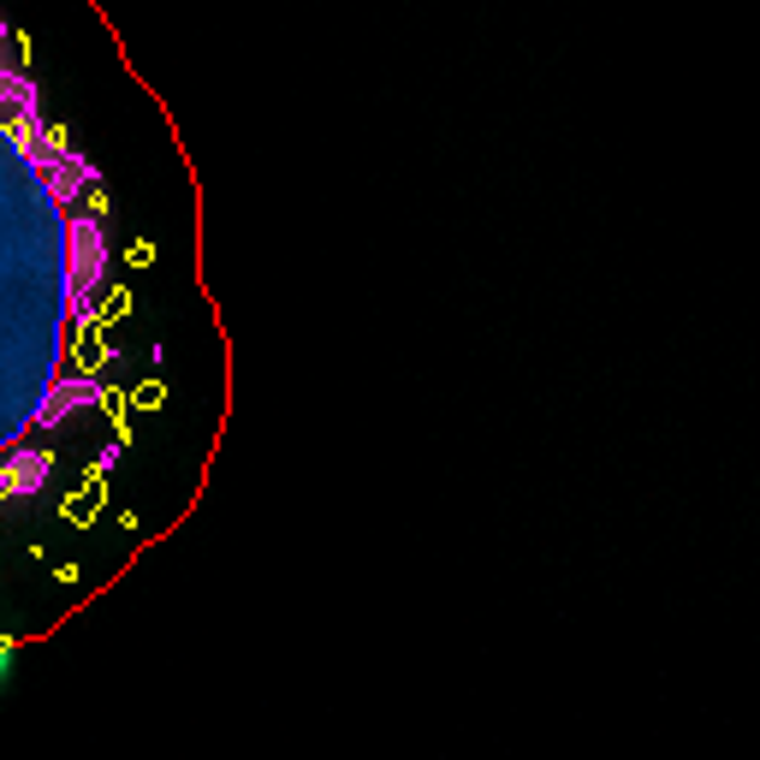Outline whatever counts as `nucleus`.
Masks as SVG:
<instances>
[{
    "label": "nucleus",
    "mask_w": 760,
    "mask_h": 760,
    "mask_svg": "<svg viewBox=\"0 0 760 760\" xmlns=\"http://www.w3.org/2000/svg\"><path fill=\"white\" fill-rule=\"evenodd\" d=\"M107 262L101 167L48 119L0 18V505L42 487L60 440L101 398Z\"/></svg>",
    "instance_id": "obj_1"
}]
</instances>
